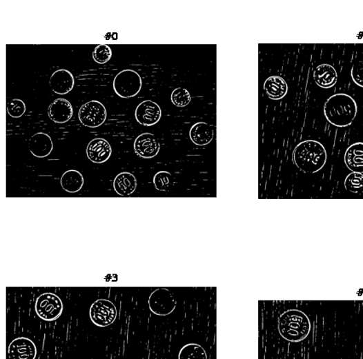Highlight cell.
<instances>
[{"label": "cell", "mask_w": 363, "mask_h": 359, "mask_svg": "<svg viewBox=\"0 0 363 359\" xmlns=\"http://www.w3.org/2000/svg\"><path fill=\"white\" fill-rule=\"evenodd\" d=\"M293 158L294 164L301 172L315 173L324 167L328 156L322 143L308 140L297 145L293 151Z\"/></svg>", "instance_id": "1"}, {"label": "cell", "mask_w": 363, "mask_h": 359, "mask_svg": "<svg viewBox=\"0 0 363 359\" xmlns=\"http://www.w3.org/2000/svg\"><path fill=\"white\" fill-rule=\"evenodd\" d=\"M324 114L330 124L346 127L352 124L357 114V105L353 98L346 94H336L326 100Z\"/></svg>", "instance_id": "2"}, {"label": "cell", "mask_w": 363, "mask_h": 359, "mask_svg": "<svg viewBox=\"0 0 363 359\" xmlns=\"http://www.w3.org/2000/svg\"><path fill=\"white\" fill-rule=\"evenodd\" d=\"M281 336L288 342H299L306 339L311 331L310 319L300 310H289L281 315L278 321Z\"/></svg>", "instance_id": "3"}, {"label": "cell", "mask_w": 363, "mask_h": 359, "mask_svg": "<svg viewBox=\"0 0 363 359\" xmlns=\"http://www.w3.org/2000/svg\"><path fill=\"white\" fill-rule=\"evenodd\" d=\"M141 88V79L137 72L130 70L119 72L114 81L115 92L119 96L130 98L137 95Z\"/></svg>", "instance_id": "4"}, {"label": "cell", "mask_w": 363, "mask_h": 359, "mask_svg": "<svg viewBox=\"0 0 363 359\" xmlns=\"http://www.w3.org/2000/svg\"><path fill=\"white\" fill-rule=\"evenodd\" d=\"M35 310L43 320L54 321L63 313V304L55 294L45 293L36 300Z\"/></svg>", "instance_id": "5"}, {"label": "cell", "mask_w": 363, "mask_h": 359, "mask_svg": "<svg viewBox=\"0 0 363 359\" xmlns=\"http://www.w3.org/2000/svg\"><path fill=\"white\" fill-rule=\"evenodd\" d=\"M79 121L90 128H97L104 124L107 119L106 108L97 101H90L82 105L79 111Z\"/></svg>", "instance_id": "6"}, {"label": "cell", "mask_w": 363, "mask_h": 359, "mask_svg": "<svg viewBox=\"0 0 363 359\" xmlns=\"http://www.w3.org/2000/svg\"><path fill=\"white\" fill-rule=\"evenodd\" d=\"M90 316L94 325L99 327H107L115 321L117 310L110 300L100 299L90 307Z\"/></svg>", "instance_id": "7"}, {"label": "cell", "mask_w": 363, "mask_h": 359, "mask_svg": "<svg viewBox=\"0 0 363 359\" xmlns=\"http://www.w3.org/2000/svg\"><path fill=\"white\" fill-rule=\"evenodd\" d=\"M176 305L173 294L165 288L155 290L148 299V306L152 313L159 316H166L172 314L176 308Z\"/></svg>", "instance_id": "8"}, {"label": "cell", "mask_w": 363, "mask_h": 359, "mask_svg": "<svg viewBox=\"0 0 363 359\" xmlns=\"http://www.w3.org/2000/svg\"><path fill=\"white\" fill-rule=\"evenodd\" d=\"M137 121L144 126H152L161 118V110L155 101H144L137 106L135 112Z\"/></svg>", "instance_id": "9"}, {"label": "cell", "mask_w": 363, "mask_h": 359, "mask_svg": "<svg viewBox=\"0 0 363 359\" xmlns=\"http://www.w3.org/2000/svg\"><path fill=\"white\" fill-rule=\"evenodd\" d=\"M159 141L150 133L141 134L134 143V150L137 155L144 158H152L159 154Z\"/></svg>", "instance_id": "10"}, {"label": "cell", "mask_w": 363, "mask_h": 359, "mask_svg": "<svg viewBox=\"0 0 363 359\" xmlns=\"http://www.w3.org/2000/svg\"><path fill=\"white\" fill-rule=\"evenodd\" d=\"M8 353L10 359H35L37 348L30 339L20 337L10 343Z\"/></svg>", "instance_id": "11"}, {"label": "cell", "mask_w": 363, "mask_h": 359, "mask_svg": "<svg viewBox=\"0 0 363 359\" xmlns=\"http://www.w3.org/2000/svg\"><path fill=\"white\" fill-rule=\"evenodd\" d=\"M86 154L90 161L96 164H103L110 158L112 147L105 139H94L87 146Z\"/></svg>", "instance_id": "12"}, {"label": "cell", "mask_w": 363, "mask_h": 359, "mask_svg": "<svg viewBox=\"0 0 363 359\" xmlns=\"http://www.w3.org/2000/svg\"><path fill=\"white\" fill-rule=\"evenodd\" d=\"M74 110L70 101L66 99H57L52 101L48 108L49 118L57 124H64L70 121Z\"/></svg>", "instance_id": "13"}, {"label": "cell", "mask_w": 363, "mask_h": 359, "mask_svg": "<svg viewBox=\"0 0 363 359\" xmlns=\"http://www.w3.org/2000/svg\"><path fill=\"white\" fill-rule=\"evenodd\" d=\"M50 85L54 92L59 95H65L74 88V76L66 70H57L50 77Z\"/></svg>", "instance_id": "14"}, {"label": "cell", "mask_w": 363, "mask_h": 359, "mask_svg": "<svg viewBox=\"0 0 363 359\" xmlns=\"http://www.w3.org/2000/svg\"><path fill=\"white\" fill-rule=\"evenodd\" d=\"M53 150V143L50 136L45 133H37L29 141V150L37 158H46Z\"/></svg>", "instance_id": "15"}, {"label": "cell", "mask_w": 363, "mask_h": 359, "mask_svg": "<svg viewBox=\"0 0 363 359\" xmlns=\"http://www.w3.org/2000/svg\"><path fill=\"white\" fill-rule=\"evenodd\" d=\"M314 81L321 88H332L337 81V71L331 65L322 64L314 71Z\"/></svg>", "instance_id": "16"}, {"label": "cell", "mask_w": 363, "mask_h": 359, "mask_svg": "<svg viewBox=\"0 0 363 359\" xmlns=\"http://www.w3.org/2000/svg\"><path fill=\"white\" fill-rule=\"evenodd\" d=\"M344 163L351 172L363 174V143L352 144L347 148Z\"/></svg>", "instance_id": "17"}, {"label": "cell", "mask_w": 363, "mask_h": 359, "mask_svg": "<svg viewBox=\"0 0 363 359\" xmlns=\"http://www.w3.org/2000/svg\"><path fill=\"white\" fill-rule=\"evenodd\" d=\"M192 141L198 146H205L213 141L214 132L213 127L205 122L196 123L190 132Z\"/></svg>", "instance_id": "18"}, {"label": "cell", "mask_w": 363, "mask_h": 359, "mask_svg": "<svg viewBox=\"0 0 363 359\" xmlns=\"http://www.w3.org/2000/svg\"><path fill=\"white\" fill-rule=\"evenodd\" d=\"M264 90L272 100H279L288 93V83L279 76H271L264 85Z\"/></svg>", "instance_id": "19"}, {"label": "cell", "mask_w": 363, "mask_h": 359, "mask_svg": "<svg viewBox=\"0 0 363 359\" xmlns=\"http://www.w3.org/2000/svg\"><path fill=\"white\" fill-rule=\"evenodd\" d=\"M137 186L136 177L133 174L123 172L119 174L114 181V188L119 195L130 196L135 192Z\"/></svg>", "instance_id": "20"}, {"label": "cell", "mask_w": 363, "mask_h": 359, "mask_svg": "<svg viewBox=\"0 0 363 359\" xmlns=\"http://www.w3.org/2000/svg\"><path fill=\"white\" fill-rule=\"evenodd\" d=\"M61 185L68 193H77L84 185V177L78 170H70L61 176Z\"/></svg>", "instance_id": "21"}, {"label": "cell", "mask_w": 363, "mask_h": 359, "mask_svg": "<svg viewBox=\"0 0 363 359\" xmlns=\"http://www.w3.org/2000/svg\"><path fill=\"white\" fill-rule=\"evenodd\" d=\"M179 359H208V355L204 348L192 343L182 348Z\"/></svg>", "instance_id": "22"}, {"label": "cell", "mask_w": 363, "mask_h": 359, "mask_svg": "<svg viewBox=\"0 0 363 359\" xmlns=\"http://www.w3.org/2000/svg\"><path fill=\"white\" fill-rule=\"evenodd\" d=\"M346 189L351 193L362 194H363V175L360 173L352 172L348 175L344 181Z\"/></svg>", "instance_id": "23"}, {"label": "cell", "mask_w": 363, "mask_h": 359, "mask_svg": "<svg viewBox=\"0 0 363 359\" xmlns=\"http://www.w3.org/2000/svg\"><path fill=\"white\" fill-rule=\"evenodd\" d=\"M173 178L172 174L168 172H159L154 177V184L159 191H169L172 187Z\"/></svg>", "instance_id": "24"}, {"label": "cell", "mask_w": 363, "mask_h": 359, "mask_svg": "<svg viewBox=\"0 0 363 359\" xmlns=\"http://www.w3.org/2000/svg\"><path fill=\"white\" fill-rule=\"evenodd\" d=\"M172 101L177 107H186L191 101L190 94L186 89L177 88L172 93Z\"/></svg>", "instance_id": "25"}, {"label": "cell", "mask_w": 363, "mask_h": 359, "mask_svg": "<svg viewBox=\"0 0 363 359\" xmlns=\"http://www.w3.org/2000/svg\"><path fill=\"white\" fill-rule=\"evenodd\" d=\"M94 61L99 64L108 63L112 57V50L110 46L106 45H97L92 53Z\"/></svg>", "instance_id": "26"}, {"label": "cell", "mask_w": 363, "mask_h": 359, "mask_svg": "<svg viewBox=\"0 0 363 359\" xmlns=\"http://www.w3.org/2000/svg\"><path fill=\"white\" fill-rule=\"evenodd\" d=\"M7 112L12 118H20L26 112V105L23 101L13 99L7 103Z\"/></svg>", "instance_id": "27"}, {"label": "cell", "mask_w": 363, "mask_h": 359, "mask_svg": "<svg viewBox=\"0 0 363 359\" xmlns=\"http://www.w3.org/2000/svg\"><path fill=\"white\" fill-rule=\"evenodd\" d=\"M351 77L355 83L363 88V59L358 61L352 67Z\"/></svg>", "instance_id": "28"}]
</instances>
